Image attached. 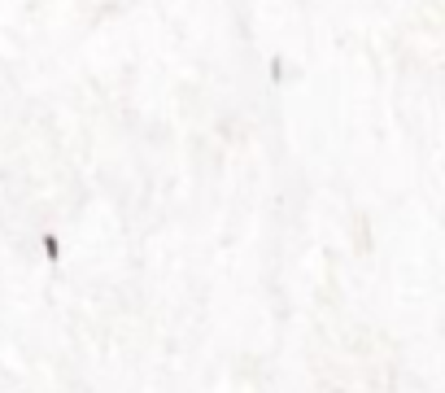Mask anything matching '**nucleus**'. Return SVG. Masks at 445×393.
<instances>
[{"instance_id": "nucleus-1", "label": "nucleus", "mask_w": 445, "mask_h": 393, "mask_svg": "<svg viewBox=\"0 0 445 393\" xmlns=\"http://www.w3.org/2000/svg\"><path fill=\"white\" fill-rule=\"evenodd\" d=\"M40 245H44V258H48V262H57V258H62V241H57V232H44V241H40Z\"/></svg>"}]
</instances>
